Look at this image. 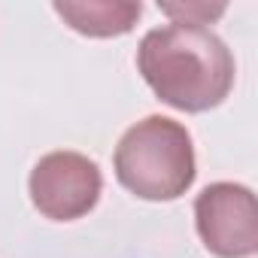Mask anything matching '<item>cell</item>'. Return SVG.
Segmentation results:
<instances>
[{"mask_svg":"<svg viewBox=\"0 0 258 258\" xmlns=\"http://www.w3.org/2000/svg\"><path fill=\"white\" fill-rule=\"evenodd\" d=\"M55 13L85 37H121L143 16L137 0H58Z\"/></svg>","mask_w":258,"mask_h":258,"instance_id":"5b68a950","label":"cell"},{"mask_svg":"<svg viewBox=\"0 0 258 258\" xmlns=\"http://www.w3.org/2000/svg\"><path fill=\"white\" fill-rule=\"evenodd\" d=\"M115 179L143 201H176L195 182V143L185 124L146 115L115 146Z\"/></svg>","mask_w":258,"mask_h":258,"instance_id":"7a4b0ae2","label":"cell"},{"mask_svg":"<svg viewBox=\"0 0 258 258\" xmlns=\"http://www.w3.org/2000/svg\"><path fill=\"white\" fill-rule=\"evenodd\" d=\"M195 222L204 246L219 258H249L258 252V207L246 185H207L195 201Z\"/></svg>","mask_w":258,"mask_h":258,"instance_id":"277c9868","label":"cell"},{"mask_svg":"<svg viewBox=\"0 0 258 258\" xmlns=\"http://www.w3.org/2000/svg\"><path fill=\"white\" fill-rule=\"evenodd\" d=\"M137 67L146 85L173 109L207 112L234 85L231 49L201 25L155 28L140 40Z\"/></svg>","mask_w":258,"mask_h":258,"instance_id":"6da1fadb","label":"cell"},{"mask_svg":"<svg viewBox=\"0 0 258 258\" xmlns=\"http://www.w3.org/2000/svg\"><path fill=\"white\" fill-rule=\"evenodd\" d=\"M31 201L55 222H73L94 210L103 176L100 167L79 152H49L31 170Z\"/></svg>","mask_w":258,"mask_h":258,"instance_id":"3957f363","label":"cell"},{"mask_svg":"<svg viewBox=\"0 0 258 258\" xmlns=\"http://www.w3.org/2000/svg\"><path fill=\"white\" fill-rule=\"evenodd\" d=\"M161 7V13H167V16H173L176 22L173 25H210V22H216L219 16H225V7L219 4V7H210V4H158Z\"/></svg>","mask_w":258,"mask_h":258,"instance_id":"8992f818","label":"cell"}]
</instances>
